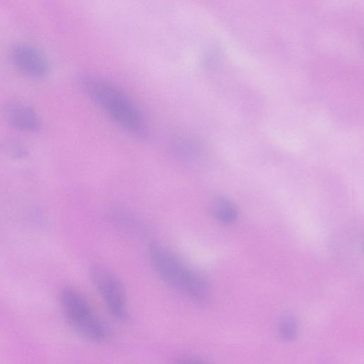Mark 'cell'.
<instances>
[{"mask_svg": "<svg viewBox=\"0 0 364 364\" xmlns=\"http://www.w3.org/2000/svg\"><path fill=\"white\" fill-rule=\"evenodd\" d=\"M14 65L25 75L42 79L50 71V65L45 55L37 48L28 43H17L10 50Z\"/></svg>", "mask_w": 364, "mask_h": 364, "instance_id": "5b68a950", "label": "cell"}, {"mask_svg": "<svg viewBox=\"0 0 364 364\" xmlns=\"http://www.w3.org/2000/svg\"><path fill=\"white\" fill-rule=\"evenodd\" d=\"M171 147L174 155L185 161L197 160L202 154V146L199 141L188 134L176 136Z\"/></svg>", "mask_w": 364, "mask_h": 364, "instance_id": "52a82bcc", "label": "cell"}, {"mask_svg": "<svg viewBox=\"0 0 364 364\" xmlns=\"http://www.w3.org/2000/svg\"><path fill=\"white\" fill-rule=\"evenodd\" d=\"M78 82L82 92L118 126L136 137L146 136L147 127L141 113L121 90L100 78L88 75L80 76Z\"/></svg>", "mask_w": 364, "mask_h": 364, "instance_id": "7a4b0ae2", "label": "cell"}, {"mask_svg": "<svg viewBox=\"0 0 364 364\" xmlns=\"http://www.w3.org/2000/svg\"><path fill=\"white\" fill-rule=\"evenodd\" d=\"M90 276L109 314L119 321H127L129 312L126 289L121 279L109 269L99 264L91 267Z\"/></svg>", "mask_w": 364, "mask_h": 364, "instance_id": "277c9868", "label": "cell"}, {"mask_svg": "<svg viewBox=\"0 0 364 364\" xmlns=\"http://www.w3.org/2000/svg\"><path fill=\"white\" fill-rule=\"evenodd\" d=\"M3 112L8 123L17 130L36 132L42 127V121L37 112L23 102L9 101L4 105Z\"/></svg>", "mask_w": 364, "mask_h": 364, "instance_id": "8992f818", "label": "cell"}, {"mask_svg": "<svg viewBox=\"0 0 364 364\" xmlns=\"http://www.w3.org/2000/svg\"><path fill=\"white\" fill-rule=\"evenodd\" d=\"M108 217L119 228L132 233L143 234L146 232V226L143 221L132 213L121 208L111 209Z\"/></svg>", "mask_w": 364, "mask_h": 364, "instance_id": "ba28073f", "label": "cell"}, {"mask_svg": "<svg viewBox=\"0 0 364 364\" xmlns=\"http://www.w3.org/2000/svg\"><path fill=\"white\" fill-rule=\"evenodd\" d=\"M298 324L296 318L290 315L285 316L281 321L279 333L281 338L285 341L294 339L297 332Z\"/></svg>", "mask_w": 364, "mask_h": 364, "instance_id": "30bf717a", "label": "cell"}, {"mask_svg": "<svg viewBox=\"0 0 364 364\" xmlns=\"http://www.w3.org/2000/svg\"><path fill=\"white\" fill-rule=\"evenodd\" d=\"M147 252L153 269L164 283L195 302L208 301L210 289L203 274L159 242L149 243Z\"/></svg>", "mask_w": 364, "mask_h": 364, "instance_id": "6da1fadb", "label": "cell"}, {"mask_svg": "<svg viewBox=\"0 0 364 364\" xmlns=\"http://www.w3.org/2000/svg\"><path fill=\"white\" fill-rule=\"evenodd\" d=\"M210 210L215 219L225 224L234 222L237 217L235 206L224 198H215L210 204Z\"/></svg>", "mask_w": 364, "mask_h": 364, "instance_id": "9c48e42d", "label": "cell"}, {"mask_svg": "<svg viewBox=\"0 0 364 364\" xmlns=\"http://www.w3.org/2000/svg\"><path fill=\"white\" fill-rule=\"evenodd\" d=\"M60 303L68 323L82 338L94 343L107 340L108 328L78 290L63 287L60 292Z\"/></svg>", "mask_w": 364, "mask_h": 364, "instance_id": "3957f363", "label": "cell"}]
</instances>
